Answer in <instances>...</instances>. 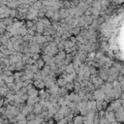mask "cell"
Listing matches in <instances>:
<instances>
[{
    "label": "cell",
    "mask_w": 124,
    "mask_h": 124,
    "mask_svg": "<svg viewBox=\"0 0 124 124\" xmlns=\"http://www.w3.org/2000/svg\"><path fill=\"white\" fill-rule=\"evenodd\" d=\"M2 20L5 22V24H6L7 26H8V25H13V24H14V19H13V17H11V16L4 17Z\"/></svg>",
    "instance_id": "obj_1"
},
{
    "label": "cell",
    "mask_w": 124,
    "mask_h": 124,
    "mask_svg": "<svg viewBox=\"0 0 124 124\" xmlns=\"http://www.w3.org/2000/svg\"><path fill=\"white\" fill-rule=\"evenodd\" d=\"M4 80H5V82H6V84L7 83H10V82H15V77L14 76H6V78H4Z\"/></svg>",
    "instance_id": "obj_2"
},
{
    "label": "cell",
    "mask_w": 124,
    "mask_h": 124,
    "mask_svg": "<svg viewBox=\"0 0 124 124\" xmlns=\"http://www.w3.org/2000/svg\"><path fill=\"white\" fill-rule=\"evenodd\" d=\"M66 72H67V73H70V74H72V73L74 72V66H73V64H70V65L67 66Z\"/></svg>",
    "instance_id": "obj_3"
},
{
    "label": "cell",
    "mask_w": 124,
    "mask_h": 124,
    "mask_svg": "<svg viewBox=\"0 0 124 124\" xmlns=\"http://www.w3.org/2000/svg\"><path fill=\"white\" fill-rule=\"evenodd\" d=\"M17 16V12H16V10H15V9H11V11H10V16L11 17H16Z\"/></svg>",
    "instance_id": "obj_4"
},
{
    "label": "cell",
    "mask_w": 124,
    "mask_h": 124,
    "mask_svg": "<svg viewBox=\"0 0 124 124\" xmlns=\"http://www.w3.org/2000/svg\"><path fill=\"white\" fill-rule=\"evenodd\" d=\"M30 50L32 52H39V47L37 46H32L31 48H30Z\"/></svg>",
    "instance_id": "obj_5"
},
{
    "label": "cell",
    "mask_w": 124,
    "mask_h": 124,
    "mask_svg": "<svg viewBox=\"0 0 124 124\" xmlns=\"http://www.w3.org/2000/svg\"><path fill=\"white\" fill-rule=\"evenodd\" d=\"M37 66H38L39 68H42V67L44 66V61H43L42 59H39V60L37 61Z\"/></svg>",
    "instance_id": "obj_6"
},
{
    "label": "cell",
    "mask_w": 124,
    "mask_h": 124,
    "mask_svg": "<svg viewBox=\"0 0 124 124\" xmlns=\"http://www.w3.org/2000/svg\"><path fill=\"white\" fill-rule=\"evenodd\" d=\"M41 106H39V105H36L35 106V108H34V111L36 112V113H38V112H41Z\"/></svg>",
    "instance_id": "obj_7"
},
{
    "label": "cell",
    "mask_w": 124,
    "mask_h": 124,
    "mask_svg": "<svg viewBox=\"0 0 124 124\" xmlns=\"http://www.w3.org/2000/svg\"><path fill=\"white\" fill-rule=\"evenodd\" d=\"M64 83H65V79H64V78H59V79H58V84H59V85L62 86V85H64Z\"/></svg>",
    "instance_id": "obj_8"
},
{
    "label": "cell",
    "mask_w": 124,
    "mask_h": 124,
    "mask_svg": "<svg viewBox=\"0 0 124 124\" xmlns=\"http://www.w3.org/2000/svg\"><path fill=\"white\" fill-rule=\"evenodd\" d=\"M4 85H6V82H5V80H4L3 78H0V87H1V86H4Z\"/></svg>",
    "instance_id": "obj_9"
},
{
    "label": "cell",
    "mask_w": 124,
    "mask_h": 124,
    "mask_svg": "<svg viewBox=\"0 0 124 124\" xmlns=\"http://www.w3.org/2000/svg\"><path fill=\"white\" fill-rule=\"evenodd\" d=\"M72 46V43H71V42H69V41H68V42H66V43H65V46L69 47V46Z\"/></svg>",
    "instance_id": "obj_10"
},
{
    "label": "cell",
    "mask_w": 124,
    "mask_h": 124,
    "mask_svg": "<svg viewBox=\"0 0 124 124\" xmlns=\"http://www.w3.org/2000/svg\"><path fill=\"white\" fill-rule=\"evenodd\" d=\"M80 121H81L80 116H77V117H76V119H75V122H80Z\"/></svg>",
    "instance_id": "obj_11"
},
{
    "label": "cell",
    "mask_w": 124,
    "mask_h": 124,
    "mask_svg": "<svg viewBox=\"0 0 124 124\" xmlns=\"http://www.w3.org/2000/svg\"><path fill=\"white\" fill-rule=\"evenodd\" d=\"M3 57H5V54L0 50V58H3Z\"/></svg>",
    "instance_id": "obj_12"
},
{
    "label": "cell",
    "mask_w": 124,
    "mask_h": 124,
    "mask_svg": "<svg viewBox=\"0 0 124 124\" xmlns=\"http://www.w3.org/2000/svg\"><path fill=\"white\" fill-rule=\"evenodd\" d=\"M1 123H4V119H3V118L0 116V124H1Z\"/></svg>",
    "instance_id": "obj_13"
},
{
    "label": "cell",
    "mask_w": 124,
    "mask_h": 124,
    "mask_svg": "<svg viewBox=\"0 0 124 124\" xmlns=\"http://www.w3.org/2000/svg\"><path fill=\"white\" fill-rule=\"evenodd\" d=\"M27 25H28V26H32V22H31V21H28V22H27Z\"/></svg>",
    "instance_id": "obj_14"
},
{
    "label": "cell",
    "mask_w": 124,
    "mask_h": 124,
    "mask_svg": "<svg viewBox=\"0 0 124 124\" xmlns=\"http://www.w3.org/2000/svg\"><path fill=\"white\" fill-rule=\"evenodd\" d=\"M1 64H2V59L0 58V66H1Z\"/></svg>",
    "instance_id": "obj_15"
},
{
    "label": "cell",
    "mask_w": 124,
    "mask_h": 124,
    "mask_svg": "<svg viewBox=\"0 0 124 124\" xmlns=\"http://www.w3.org/2000/svg\"><path fill=\"white\" fill-rule=\"evenodd\" d=\"M1 5H2V3H1V0H0V7H1Z\"/></svg>",
    "instance_id": "obj_16"
},
{
    "label": "cell",
    "mask_w": 124,
    "mask_h": 124,
    "mask_svg": "<svg viewBox=\"0 0 124 124\" xmlns=\"http://www.w3.org/2000/svg\"><path fill=\"white\" fill-rule=\"evenodd\" d=\"M1 1H2V0H1Z\"/></svg>",
    "instance_id": "obj_17"
}]
</instances>
